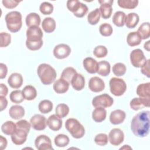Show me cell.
Instances as JSON below:
<instances>
[{"mask_svg": "<svg viewBox=\"0 0 150 150\" xmlns=\"http://www.w3.org/2000/svg\"><path fill=\"white\" fill-rule=\"evenodd\" d=\"M99 32L103 36H110L112 33L113 29L111 25L107 23H104L100 26Z\"/></svg>", "mask_w": 150, "mask_h": 150, "instance_id": "43", "label": "cell"}, {"mask_svg": "<svg viewBox=\"0 0 150 150\" xmlns=\"http://www.w3.org/2000/svg\"><path fill=\"white\" fill-rule=\"evenodd\" d=\"M88 88L93 92L99 93L104 89L105 83L103 79L98 77L94 76L89 80Z\"/></svg>", "mask_w": 150, "mask_h": 150, "instance_id": "14", "label": "cell"}, {"mask_svg": "<svg viewBox=\"0 0 150 150\" xmlns=\"http://www.w3.org/2000/svg\"><path fill=\"white\" fill-rule=\"evenodd\" d=\"M139 21V17L138 15L134 12L129 13L125 16V24L126 26L129 29H133L138 23Z\"/></svg>", "mask_w": 150, "mask_h": 150, "instance_id": "24", "label": "cell"}, {"mask_svg": "<svg viewBox=\"0 0 150 150\" xmlns=\"http://www.w3.org/2000/svg\"><path fill=\"white\" fill-rule=\"evenodd\" d=\"M16 128L23 129L26 131L28 133H29V132L30 131V127H31L30 123H29L26 120H21L18 121L16 123Z\"/></svg>", "mask_w": 150, "mask_h": 150, "instance_id": "49", "label": "cell"}, {"mask_svg": "<svg viewBox=\"0 0 150 150\" xmlns=\"http://www.w3.org/2000/svg\"><path fill=\"white\" fill-rule=\"evenodd\" d=\"M35 145L38 150H52L53 149L50 138L46 135L38 136L35 141Z\"/></svg>", "mask_w": 150, "mask_h": 150, "instance_id": "9", "label": "cell"}, {"mask_svg": "<svg viewBox=\"0 0 150 150\" xmlns=\"http://www.w3.org/2000/svg\"><path fill=\"white\" fill-rule=\"evenodd\" d=\"M53 87L56 93L63 94L67 92L69 90V83L65 80L60 78L54 82Z\"/></svg>", "mask_w": 150, "mask_h": 150, "instance_id": "21", "label": "cell"}, {"mask_svg": "<svg viewBox=\"0 0 150 150\" xmlns=\"http://www.w3.org/2000/svg\"><path fill=\"white\" fill-rule=\"evenodd\" d=\"M101 13L99 8H96L91 11L87 15V21L91 25H96L99 21Z\"/></svg>", "mask_w": 150, "mask_h": 150, "instance_id": "35", "label": "cell"}, {"mask_svg": "<svg viewBox=\"0 0 150 150\" xmlns=\"http://www.w3.org/2000/svg\"><path fill=\"white\" fill-rule=\"evenodd\" d=\"M95 143L99 146H105L108 143V136L104 133H100L94 138Z\"/></svg>", "mask_w": 150, "mask_h": 150, "instance_id": "46", "label": "cell"}, {"mask_svg": "<svg viewBox=\"0 0 150 150\" xmlns=\"http://www.w3.org/2000/svg\"><path fill=\"white\" fill-rule=\"evenodd\" d=\"M71 53V48L69 45L61 43L56 45L53 49V55L58 59H63L67 57Z\"/></svg>", "mask_w": 150, "mask_h": 150, "instance_id": "13", "label": "cell"}, {"mask_svg": "<svg viewBox=\"0 0 150 150\" xmlns=\"http://www.w3.org/2000/svg\"><path fill=\"white\" fill-rule=\"evenodd\" d=\"M8 29L13 33L20 30L22 26V15L18 11H11L8 12L5 17Z\"/></svg>", "mask_w": 150, "mask_h": 150, "instance_id": "4", "label": "cell"}, {"mask_svg": "<svg viewBox=\"0 0 150 150\" xmlns=\"http://www.w3.org/2000/svg\"><path fill=\"white\" fill-rule=\"evenodd\" d=\"M53 5L48 2H42L39 6V10L43 15L51 14L53 11Z\"/></svg>", "mask_w": 150, "mask_h": 150, "instance_id": "45", "label": "cell"}, {"mask_svg": "<svg viewBox=\"0 0 150 150\" xmlns=\"http://www.w3.org/2000/svg\"><path fill=\"white\" fill-rule=\"evenodd\" d=\"M30 123L31 124V127L37 131H42L46 127L47 120L45 116L41 114H35L31 117Z\"/></svg>", "mask_w": 150, "mask_h": 150, "instance_id": "11", "label": "cell"}, {"mask_svg": "<svg viewBox=\"0 0 150 150\" xmlns=\"http://www.w3.org/2000/svg\"><path fill=\"white\" fill-rule=\"evenodd\" d=\"M125 117V112L123 110H115L111 112L110 121L113 125H118L123 122Z\"/></svg>", "mask_w": 150, "mask_h": 150, "instance_id": "17", "label": "cell"}, {"mask_svg": "<svg viewBox=\"0 0 150 150\" xmlns=\"http://www.w3.org/2000/svg\"><path fill=\"white\" fill-rule=\"evenodd\" d=\"M8 105V101L5 97L0 96V110L1 111L5 110Z\"/></svg>", "mask_w": 150, "mask_h": 150, "instance_id": "54", "label": "cell"}, {"mask_svg": "<svg viewBox=\"0 0 150 150\" xmlns=\"http://www.w3.org/2000/svg\"><path fill=\"white\" fill-rule=\"evenodd\" d=\"M37 73L41 82L45 85H50L56 78V71L50 65L46 63L40 64L37 69Z\"/></svg>", "mask_w": 150, "mask_h": 150, "instance_id": "3", "label": "cell"}, {"mask_svg": "<svg viewBox=\"0 0 150 150\" xmlns=\"http://www.w3.org/2000/svg\"><path fill=\"white\" fill-rule=\"evenodd\" d=\"M9 116L13 120H19L25 115L24 108L19 105H14L11 107L9 110Z\"/></svg>", "mask_w": 150, "mask_h": 150, "instance_id": "23", "label": "cell"}, {"mask_svg": "<svg viewBox=\"0 0 150 150\" xmlns=\"http://www.w3.org/2000/svg\"><path fill=\"white\" fill-rule=\"evenodd\" d=\"M150 60H146V62L144 64V65L141 67V73L146 76L147 77H150Z\"/></svg>", "mask_w": 150, "mask_h": 150, "instance_id": "52", "label": "cell"}, {"mask_svg": "<svg viewBox=\"0 0 150 150\" xmlns=\"http://www.w3.org/2000/svg\"><path fill=\"white\" fill-rule=\"evenodd\" d=\"M130 61L134 67L139 68L144 65L146 61V59L142 50L136 49L130 53Z\"/></svg>", "mask_w": 150, "mask_h": 150, "instance_id": "8", "label": "cell"}, {"mask_svg": "<svg viewBox=\"0 0 150 150\" xmlns=\"http://www.w3.org/2000/svg\"><path fill=\"white\" fill-rule=\"evenodd\" d=\"M26 25L28 27L30 28L32 26H39L41 22L40 16L35 12H31L29 13L25 19Z\"/></svg>", "mask_w": 150, "mask_h": 150, "instance_id": "25", "label": "cell"}, {"mask_svg": "<svg viewBox=\"0 0 150 150\" xmlns=\"http://www.w3.org/2000/svg\"><path fill=\"white\" fill-rule=\"evenodd\" d=\"M137 94L139 97L150 98V83L139 84L137 88Z\"/></svg>", "mask_w": 150, "mask_h": 150, "instance_id": "28", "label": "cell"}, {"mask_svg": "<svg viewBox=\"0 0 150 150\" xmlns=\"http://www.w3.org/2000/svg\"><path fill=\"white\" fill-rule=\"evenodd\" d=\"M62 120L56 114H52L47 120V125L49 128L54 131H59L62 127Z\"/></svg>", "mask_w": 150, "mask_h": 150, "instance_id": "20", "label": "cell"}, {"mask_svg": "<svg viewBox=\"0 0 150 150\" xmlns=\"http://www.w3.org/2000/svg\"><path fill=\"white\" fill-rule=\"evenodd\" d=\"M109 85L111 93L115 96H122L127 90V84L125 81L120 78H111Z\"/></svg>", "mask_w": 150, "mask_h": 150, "instance_id": "6", "label": "cell"}, {"mask_svg": "<svg viewBox=\"0 0 150 150\" xmlns=\"http://www.w3.org/2000/svg\"><path fill=\"white\" fill-rule=\"evenodd\" d=\"M70 84L75 90H81L85 86L84 77L81 74L77 73L72 78Z\"/></svg>", "mask_w": 150, "mask_h": 150, "instance_id": "22", "label": "cell"}, {"mask_svg": "<svg viewBox=\"0 0 150 150\" xmlns=\"http://www.w3.org/2000/svg\"><path fill=\"white\" fill-rule=\"evenodd\" d=\"M113 0H101L98 1V2L100 4V7L99 10L101 13V16L105 19H108L111 17L112 7V5L113 4Z\"/></svg>", "mask_w": 150, "mask_h": 150, "instance_id": "12", "label": "cell"}, {"mask_svg": "<svg viewBox=\"0 0 150 150\" xmlns=\"http://www.w3.org/2000/svg\"><path fill=\"white\" fill-rule=\"evenodd\" d=\"M112 72L117 76H122L125 74L127 68L124 64L122 63H117L112 66Z\"/></svg>", "mask_w": 150, "mask_h": 150, "instance_id": "42", "label": "cell"}, {"mask_svg": "<svg viewBox=\"0 0 150 150\" xmlns=\"http://www.w3.org/2000/svg\"><path fill=\"white\" fill-rule=\"evenodd\" d=\"M0 92H1V96L6 97L8 93V89L6 85L3 83L0 84Z\"/></svg>", "mask_w": 150, "mask_h": 150, "instance_id": "55", "label": "cell"}, {"mask_svg": "<svg viewBox=\"0 0 150 150\" xmlns=\"http://www.w3.org/2000/svg\"><path fill=\"white\" fill-rule=\"evenodd\" d=\"M56 24L55 20L51 17L45 18L42 23V27L43 30L46 33H52L56 29Z\"/></svg>", "mask_w": 150, "mask_h": 150, "instance_id": "26", "label": "cell"}, {"mask_svg": "<svg viewBox=\"0 0 150 150\" xmlns=\"http://www.w3.org/2000/svg\"><path fill=\"white\" fill-rule=\"evenodd\" d=\"M65 127L71 136L76 139L82 138L85 134V129L83 125L77 119L73 118L66 120Z\"/></svg>", "mask_w": 150, "mask_h": 150, "instance_id": "5", "label": "cell"}, {"mask_svg": "<svg viewBox=\"0 0 150 150\" xmlns=\"http://www.w3.org/2000/svg\"><path fill=\"white\" fill-rule=\"evenodd\" d=\"M107 53L108 50L107 47L103 45H98L95 47L93 50V54L98 58L104 57L107 56Z\"/></svg>", "mask_w": 150, "mask_h": 150, "instance_id": "44", "label": "cell"}, {"mask_svg": "<svg viewBox=\"0 0 150 150\" xmlns=\"http://www.w3.org/2000/svg\"><path fill=\"white\" fill-rule=\"evenodd\" d=\"M26 46L30 50H38L43 45V32L39 26H32L26 30Z\"/></svg>", "mask_w": 150, "mask_h": 150, "instance_id": "2", "label": "cell"}, {"mask_svg": "<svg viewBox=\"0 0 150 150\" xmlns=\"http://www.w3.org/2000/svg\"><path fill=\"white\" fill-rule=\"evenodd\" d=\"M22 91V93L24 97V98L26 100H33L37 96V91L36 88L31 85L26 86Z\"/></svg>", "mask_w": 150, "mask_h": 150, "instance_id": "29", "label": "cell"}, {"mask_svg": "<svg viewBox=\"0 0 150 150\" xmlns=\"http://www.w3.org/2000/svg\"><path fill=\"white\" fill-rule=\"evenodd\" d=\"M16 125L12 121H7L5 122L1 126V131L7 135H11L16 130Z\"/></svg>", "mask_w": 150, "mask_h": 150, "instance_id": "34", "label": "cell"}, {"mask_svg": "<svg viewBox=\"0 0 150 150\" xmlns=\"http://www.w3.org/2000/svg\"><path fill=\"white\" fill-rule=\"evenodd\" d=\"M9 98L12 103L16 104L21 103L25 99L22 91L20 90H16L12 91L9 95Z\"/></svg>", "mask_w": 150, "mask_h": 150, "instance_id": "41", "label": "cell"}, {"mask_svg": "<svg viewBox=\"0 0 150 150\" xmlns=\"http://www.w3.org/2000/svg\"><path fill=\"white\" fill-rule=\"evenodd\" d=\"M81 2L78 0H69L67 2V8L69 11L72 12L73 13L76 12L80 8Z\"/></svg>", "mask_w": 150, "mask_h": 150, "instance_id": "47", "label": "cell"}, {"mask_svg": "<svg viewBox=\"0 0 150 150\" xmlns=\"http://www.w3.org/2000/svg\"><path fill=\"white\" fill-rule=\"evenodd\" d=\"M120 7L124 9H132L135 8L138 4V0H118L117 1Z\"/></svg>", "mask_w": 150, "mask_h": 150, "instance_id": "37", "label": "cell"}, {"mask_svg": "<svg viewBox=\"0 0 150 150\" xmlns=\"http://www.w3.org/2000/svg\"><path fill=\"white\" fill-rule=\"evenodd\" d=\"M55 112L56 115L59 118H64L69 112V107L65 104H59L56 106Z\"/></svg>", "mask_w": 150, "mask_h": 150, "instance_id": "40", "label": "cell"}, {"mask_svg": "<svg viewBox=\"0 0 150 150\" xmlns=\"http://www.w3.org/2000/svg\"><path fill=\"white\" fill-rule=\"evenodd\" d=\"M77 73L76 70L72 67H67L65 68L60 76V78L65 80L69 83H70L73 76Z\"/></svg>", "mask_w": 150, "mask_h": 150, "instance_id": "36", "label": "cell"}, {"mask_svg": "<svg viewBox=\"0 0 150 150\" xmlns=\"http://www.w3.org/2000/svg\"><path fill=\"white\" fill-rule=\"evenodd\" d=\"M107 115V111L103 107H96L92 112V118L96 122L103 121Z\"/></svg>", "mask_w": 150, "mask_h": 150, "instance_id": "27", "label": "cell"}, {"mask_svg": "<svg viewBox=\"0 0 150 150\" xmlns=\"http://www.w3.org/2000/svg\"><path fill=\"white\" fill-rule=\"evenodd\" d=\"M83 64L85 70L90 74H94L97 72L98 63L93 58L88 57L83 60Z\"/></svg>", "mask_w": 150, "mask_h": 150, "instance_id": "18", "label": "cell"}, {"mask_svg": "<svg viewBox=\"0 0 150 150\" xmlns=\"http://www.w3.org/2000/svg\"><path fill=\"white\" fill-rule=\"evenodd\" d=\"M20 1L16 0H2V3L6 8L13 9L18 6Z\"/></svg>", "mask_w": 150, "mask_h": 150, "instance_id": "51", "label": "cell"}, {"mask_svg": "<svg viewBox=\"0 0 150 150\" xmlns=\"http://www.w3.org/2000/svg\"><path fill=\"white\" fill-rule=\"evenodd\" d=\"M141 40L142 39L137 32H129L127 37V42L131 47L139 45Z\"/></svg>", "mask_w": 150, "mask_h": 150, "instance_id": "30", "label": "cell"}, {"mask_svg": "<svg viewBox=\"0 0 150 150\" xmlns=\"http://www.w3.org/2000/svg\"><path fill=\"white\" fill-rule=\"evenodd\" d=\"M110 64L106 60L100 61L98 63L97 73L101 76H107L110 73Z\"/></svg>", "mask_w": 150, "mask_h": 150, "instance_id": "31", "label": "cell"}, {"mask_svg": "<svg viewBox=\"0 0 150 150\" xmlns=\"http://www.w3.org/2000/svg\"><path fill=\"white\" fill-rule=\"evenodd\" d=\"M129 105L131 109L135 111L139 110L144 107H149L150 105V98H134L130 101Z\"/></svg>", "mask_w": 150, "mask_h": 150, "instance_id": "15", "label": "cell"}, {"mask_svg": "<svg viewBox=\"0 0 150 150\" xmlns=\"http://www.w3.org/2000/svg\"><path fill=\"white\" fill-rule=\"evenodd\" d=\"M38 108L42 114L49 113L53 109V103L49 100H43L39 103Z\"/></svg>", "mask_w": 150, "mask_h": 150, "instance_id": "38", "label": "cell"}, {"mask_svg": "<svg viewBox=\"0 0 150 150\" xmlns=\"http://www.w3.org/2000/svg\"><path fill=\"white\" fill-rule=\"evenodd\" d=\"M8 72V68L6 64L1 63H0V79H3L6 76Z\"/></svg>", "mask_w": 150, "mask_h": 150, "instance_id": "53", "label": "cell"}, {"mask_svg": "<svg viewBox=\"0 0 150 150\" xmlns=\"http://www.w3.org/2000/svg\"><path fill=\"white\" fill-rule=\"evenodd\" d=\"M8 83L12 88H20L23 84L22 76L18 73H12L8 79Z\"/></svg>", "mask_w": 150, "mask_h": 150, "instance_id": "19", "label": "cell"}, {"mask_svg": "<svg viewBox=\"0 0 150 150\" xmlns=\"http://www.w3.org/2000/svg\"><path fill=\"white\" fill-rule=\"evenodd\" d=\"M149 43H150V40H148L146 42H145L144 43V47L145 50H146L148 52H149L150 50L149 48H150V45H149Z\"/></svg>", "mask_w": 150, "mask_h": 150, "instance_id": "57", "label": "cell"}, {"mask_svg": "<svg viewBox=\"0 0 150 150\" xmlns=\"http://www.w3.org/2000/svg\"><path fill=\"white\" fill-rule=\"evenodd\" d=\"M108 139L111 145L118 146L124 141V134L120 128H113L109 132Z\"/></svg>", "mask_w": 150, "mask_h": 150, "instance_id": "10", "label": "cell"}, {"mask_svg": "<svg viewBox=\"0 0 150 150\" xmlns=\"http://www.w3.org/2000/svg\"><path fill=\"white\" fill-rule=\"evenodd\" d=\"M125 14L124 12L117 11L112 16V21L118 27H122L125 24Z\"/></svg>", "mask_w": 150, "mask_h": 150, "instance_id": "33", "label": "cell"}, {"mask_svg": "<svg viewBox=\"0 0 150 150\" xmlns=\"http://www.w3.org/2000/svg\"><path fill=\"white\" fill-rule=\"evenodd\" d=\"M0 142H1V149L3 150L6 148L7 140L2 135H0Z\"/></svg>", "mask_w": 150, "mask_h": 150, "instance_id": "56", "label": "cell"}, {"mask_svg": "<svg viewBox=\"0 0 150 150\" xmlns=\"http://www.w3.org/2000/svg\"><path fill=\"white\" fill-rule=\"evenodd\" d=\"M88 7L86 5L81 3V5L80 7V8L79 9V10L74 13V15L77 18H82L83 16H84V15L87 13L88 12Z\"/></svg>", "mask_w": 150, "mask_h": 150, "instance_id": "50", "label": "cell"}, {"mask_svg": "<svg viewBox=\"0 0 150 150\" xmlns=\"http://www.w3.org/2000/svg\"><path fill=\"white\" fill-rule=\"evenodd\" d=\"M28 132L22 129L16 128L15 132L11 135V140L12 142L16 145L23 144L27 139Z\"/></svg>", "mask_w": 150, "mask_h": 150, "instance_id": "16", "label": "cell"}, {"mask_svg": "<svg viewBox=\"0 0 150 150\" xmlns=\"http://www.w3.org/2000/svg\"><path fill=\"white\" fill-rule=\"evenodd\" d=\"M113 98L107 93L97 96L94 97L92 100V105L95 108L110 107L113 104Z\"/></svg>", "mask_w": 150, "mask_h": 150, "instance_id": "7", "label": "cell"}, {"mask_svg": "<svg viewBox=\"0 0 150 150\" xmlns=\"http://www.w3.org/2000/svg\"><path fill=\"white\" fill-rule=\"evenodd\" d=\"M1 37V47H7L11 42V36L9 33L6 32H1L0 34Z\"/></svg>", "mask_w": 150, "mask_h": 150, "instance_id": "48", "label": "cell"}, {"mask_svg": "<svg viewBox=\"0 0 150 150\" xmlns=\"http://www.w3.org/2000/svg\"><path fill=\"white\" fill-rule=\"evenodd\" d=\"M149 111H142L137 114L131 122L132 133L138 137H145L149 131Z\"/></svg>", "mask_w": 150, "mask_h": 150, "instance_id": "1", "label": "cell"}, {"mask_svg": "<svg viewBox=\"0 0 150 150\" xmlns=\"http://www.w3.org/2000/svg\"><path fill=\"white\" fill-rule=\"evenodd\" d=\"M70 139L67 135L64 134H59L54 139V144L58 147H65L69 143Z\"/></svg>", "mask_w": 150, "mask_h": 150, "instance_id": "39", "label": "cell"}, {"mask_svg": "<svg viewBox=\"0 0 150 150\" xmlns=\"http://www.w3.org/2000/svg\"><path fill=\"white\" fill-rule=\"evenodd\" d=\"M132 149V148L130 147L129 145H124V146L120 148V149Z\"/></svg>", "mask_w": 150, "mask_h": 150, "instance_id": "58", "label": "cell"}, {"mask_svg": "<svg viewBox=\"0 0 150 150\" xmlns=\"http://www.w3.org/2000/svg\"><path fill=\"white\" fill-rule=\"evenodd\" d=\"M137 32L142 39H148L150 36V25L149 22L142 23L138 29Z\"/></svg>", "mask_w": 150, "mask_h": 150, "instance_id": "32", "label": "cell"}]
</instances>
